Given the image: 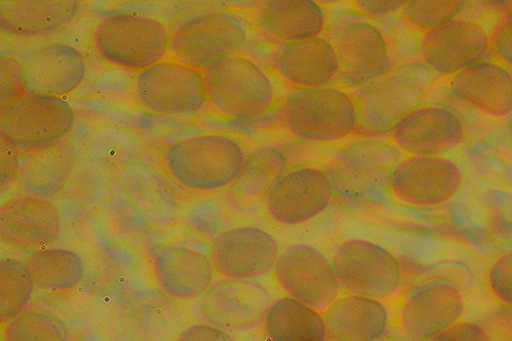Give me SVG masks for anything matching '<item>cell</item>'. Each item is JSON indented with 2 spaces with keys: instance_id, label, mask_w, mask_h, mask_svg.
Returning <instances> with one entry per match:
<instances>
[{
  "instance_id": "cell-1",
  "label": "cell",
  "mask_w": 512,
  "mask_h": 341,
  "mask_svg": "<svg viewBox=\"0 0 512 341\" xmlns=\"http://www.w3.org/2000/svg\"><path fill=\"white\" fill-rule=\"evenodd\" d=\"M240 134L209 131L171 142L161 164L168 177L183 190L208 195L229 190L238 180L250 153Z\"/></svg>"
},
{
  "instance_id": "cell-2",
  "label": "cell",
  "mask_w": 512,
  "mask_h": 341,
  "mask_svg": "<svg viewBox=\"0 0 512 341\" xmlns=\"http://www.w3.org/2000/svg\"><path fill=\"white\" fill-rule=\"evenodd\" d=\"M203 74L210 109L224 120L248 122L268 117L278 111L288 93L276 72L242 54L218 62Z\"/></svg>"
},
{
  "instance_id": "cell-3",
  "label": "cell",
  "mask_w": 512,
  "mask_h": 341,
  "mask_svg": "<svg viewBox=\"0 0 512 341\" xmlns=\"http://www.w3.org/2000/svg\"><path fill=\"white\" fill-rule=\"evenodd\" d=\"M278 121L292 138L316 144L340 143L358 132L355 97L340 86L288 91L280 103Z\"/></svg>"
},
{
  "instance_id": "cell-4",
  "label": "cell",
  "mask_w": 512,
  "mask_h": 341,
  "mask_svg": "<svg viewBox=\"0 0 512 341\" xmlns=\"http://www.w3.org/2000/svg\"><path fill=\"white\" fill-rule=\"evenodd\" d=\"M434 76L426 66L406 65L354 91L357 136H389L409 113L424 105Z\"/></svg>"
},
{
  "instance_id": "cell-5",
  "label": "cell",
  "mask_w": 512,
  "mask_h": 341,
  "mask_svg": "<svg viewBox=\"0 0 512 341\" xmlns=\"http://www.w3.org/2000/svg\"><path fill=\"white\" fill-rule=\"evenodd\" d=\"M172 33L160 19L143 15L112 14L92 31V45L108 64L142 71L169 58Z\"/></svg>"
},
{
  "instance_id": "cell-6",
  "label": "cell",
  "mask_w": 512,
  "mask_h": 341,
  "mask_svg": "<svg viewBox=\"0 0 512 341\" xmlns=\"http://www.w3.org/2000/svg\"><path fill=\"white\" fill-rule=\"evenodd\" d=\"M248 39L249 26L240 15L210 10L184 20L173 30L169 57L203 71L241 55Z\"/></svg>"
},
{
  "instance_id": "cell-7",
  "label": "cell",
  "mask_w": 512,
  "mask_h": 341,
  "mask_svg": "<svg viewBox=\"0 0 512 341\" xmlns=\"http://www.w3.org/2000/svg\"><path fill=\"white\" fill-rule=\"evenodd\" d=\"M138 105L161 117H196L209 106L203 71L172 58L138 72L133 82Z\"/></svg>"
},
{
  "instance_id": "cell-8",
  "label": "cell",
  "mask_w": 512,
  "mask_h": 341,
  "mask_svg": "<svg viewBox=\"0 0 512 341\" xmlns=\"http://www.w3.org/2000/svg\"><path fill=\"white\" fill-rule=\"evenodd\" d=\"M460 164L447 157L404 155L385 186L389 198L412 209H435L452 202L463 188Z\"/></svg>"
},
{
  "instance_id": "cell-9",
  "label": "cell",
  "mask_w": 512,
  "mask_h": 341,
  "mask_svg": "<svg viewBox=\"0 0 512 341\" xmlns=\"http://www.w3.org/2000/svg\"><path fill=\"white\" fill-rule=\"evenodd\" d=\"M76 122L65 98L26 95L6 103L0 115L3 142L27 152L64 140Z\"/></svg>"
},
{
  "instance_id": "cell-10",
  "label": "cell",
  "mask_w": 512,
  "mask_h": 341,
  "mask_svg": "<svg viewBox=\"0 0 512 341\" xmlns=\"http://www.w3.org/2000/svg\"><path fill=\"white\" fill-rule=\"evenodd\" d=\"M403 157L389 140L360 137L334 151L324 169L337 196L356 200L386 186L389 175Z\"/></svg>"
},
{
  "instance_id": "cell-11",
  "label": "cell",
  "mask_w": 512,
  "mask_h": 341,
  "mask_svg": "<svg viewBox=\"0 0 512 341\" xmlns=\"http://www.w3.org/2000/svg\"><path fill=\"white\" fill-rule=\"evenodd\" d=\"M332 262L342 288L352 295L382 302L401 289V262L381 244L364 239L345 240L337 245Z\"/></svg>"
},
{
  "instance_id": "cell-12",
  "label": "cell",
  "mask_w": 512,
  "mask_h": 341,
  "mask_svg": "<svg viewBox=\"0 0 512 341\" xmlns=\"http://www.w3.org/2000/svg\"><path fill=\"white\" fill-rule=\"evenodd\" d=\"M273 273L286 295L321 313L341 296L333 262L314 245L294 243L283 248Z\"/></svg>"
},
{
  "instance_id": "cell-13",
  "label": "cell",
  "mask_w": 512,
  "mask_h": 341,
  "mask_svg": "<svg viewBox=\"0 0 512 341\" xmlns=\"http://www.w3.org/2000/svg\"><path fill=\"white\" fill-rule=\"evenodd\" d=\"M271 305V295L262 284L222 278L194 301L192 310L200 323L233 333L262 325Z\"/></svg>"
},
{
  "instance_id": "cell-14",
  "label": "cell",
  "mask_w": 512,
  "mask_h": 341,
  "mask_svg": "<svg viewBox=\"0 0 512 341\" xmlns=\"http://www.w3.org/2000/svg\"><path fill=\"white\" fill-rule=\"evenodd\" d=\"M329 174L319 165H296L285 171L264 204V211L276 224L298 226L309 223L329 210L335 199Z\"/></svg>"
},
{
  "instance_id": "cell-15",
  "label": "cell",
  "mask_w": 512,
  "mask_h": 341,
  "mask_svg": "<svg viewBox=\"0 0 512 341\" xmlns=\"http://www.w3.org/2000/svg\"><path fill=\"white\" fill-rule=\"evenodd\" d=\"M418 46L430 71L452 78L483 61L491 50V34L477 20L458 17L423 33Z\"/></svg>"
},
{
  "instance_id": "cell-16",
  "label": "cell",
  "mask_w": 512,
  "mask_h": 341,
  "mask_svg": "<svg viewBox=\"0 0 512 341\" xmlns=\"http://www.w3.org/2000/svg\"><path fill=\"white\" fill-rule=\"evenodd\" d=\"M281 247L275 236L254 225L221 232L210 247L215 273L222 278L253 281L274 271Z\"/></svg>"
},
{
  "instance_id": "cell-17",
  "label": "cell",
  "mask_w": 512,
  "mask_h": 341,
  "mask_svg": "<svg viewBox=\"0 0 512 341\" xmlns=\"http://www.w3.org/2000/svg\"><path fill=\"white\" fill-rule=\"evenodd\" d=\"M388 138L404 155L440 157L462 147L467 130L454 110L424 103L409 113Z\"/></svg>"
},
{
  "instance_id": "cell-18",
  "label": "cell",
  "mask_w": 512,
  "mask_h": 341,
  "mask_svg": "<svg viewBox=\"0 0 512 341\" xmlns=\"http://www.w3.org/2000/svg\"><path fill=\"white\" fill-rule=\"evenodd\" d=\"M333 43L340 60V79L347 88L371 84L394 69L389 40L380 27L367 20L345 24Z\"/></svg>"
},
{
  "instance_id": "cell-19",
  "label": "cell",
  "mask_w": 512,
  "mask_h": 341,
  "mask_svg": "<svg viewBox=\"0 0 512 341\" xmlns=\"http://www.w3.org/2000/svg\"><path fill=\"white\" fill-rule=\"evenodd\" d=\"M18 62L28 95L68 97L83 85L87 75L83 51L64 43L37 46Z\"/></svg>"
},
{
  "instance_id": "cell-20",
  "label": "cell",
  "mask_w": 512,
  "mask_h": 341,
  "mask_svg": "<svg viewBox=\"0 0 512 341\" xmlns=\"http://www.w3.org/2000/svg\"><path fill=\"white\" fill-rule=\"evenodd\" d=\"M465 296L452 283L436 282L415 289L398 309L399 328L417 341L442 334L464 317Z\"/></svg>"
},
{
  "instance_id": "cell-21",
  "label": "cell",
  "mask_w": 512,
  "mask_h": 341,
  "mask_svg": "<svg viewBox=\"0 0 512 341\" xmlns=\"http://www.w3.org/2000/svg\"><path fill=\"white\" fill-rule=\"evenodd\" d=\"M63 230L58 206L40 196H16L0 208V235L20 250H43L55 244Z\"/></svg>"
},
{
  "instance_id": "cell-22",
  "label": "cell",
  "mask_w": 512,
  "mask_h": 341,
  "mask_svg": "<svg viewBox=\"0 0 512 341\" xmlns=\"http://www.w3.org/2000/svg\"><path fill=\"white\" fill-rule=\"evenodd\" d=\"M152 274L161 291L181 302H193L213 284L210 256L197 248L170 244L152 256Z\"/></svg>"
},
{
  "instance_id": "cell-23",
  "label": "cell",
  "mask_w": 512,
  "mask_h": 341,
  "mask_svg": "<svg viewBox=\"0 0 512 341\" xmlns=\"http://www.w3.org/2000/svg\"><path fill=\"white\" fill-rule=\"evenodd\" d=\"M274 69L294 88L334 86L341 72L335 45L324 35L281 45L274 56Z\"/></svg>"
},
{
  "instance_id": "cell-24",
  "label": "cell",
  "mask_w": 512,
  "mask_h": 341,
  "mask_svg": "<svg viewBox=\"0 0 512 341\" xmlns=\"http://www.w3.org/2000/svg\"><path fill=\"white\" fill-rule=\"evenodd\" d=\"M450 96L494 119L512 115V71L500 62L480 61L450 78Z\"/></svg>"
},
{
  "instance_id": "cell-25",
  "label": "cell",
  "mask_w": 512,
  "mask_h": 341,
  "mask_svg": "<svg viewBox=\"0 0 512 341\" xmlns=\"http://www.w3.org/2000/svg\"><path fill=\"white\" fill-rule=\"evenodd\" d=\"M255 25L264 36L283 45L323 36L329 14L314 0H270L256 9Z\"/></svg>"
},
{
  "instance_id": "cell-26",
  "label": "cell",
  "mask_w": 512,
  "mask_h": 341,
  "mask_svg": "<svg viewBox=\"0 0 512 341\" xmlns=\"http://www.w3.org/2000/svg\"><path fill=\"white\" fill-rule=\"evenodd\" d=\"M289 158L278 147L263 146L251 150L237 181L227 193L235 213L252 214L264 208L276 182L288 170Z\"/></svg>"
},
{
  "instance_id": "cell-27",
  "label": "cell",
  "mask_w": 512,
  "mask_h": 341,
  "mask_svg": "<svg viewBox=\"0 0 512 341\" xmlns=\"http://www.w3.org/2000/svg\"><path fill=\"white\" fill-rule=\"evenodd\" d=\"M323 316L327 335L333 341H377L389 325L383 302L352 294L337 298Z\"/></svg>"
},
{
  "instance_id": "cell-28",
  "label": "cell",
  "mask_w": 512,
  "mask_h": 341,
  "mask_svg": "<svg viewBox=\"0 0 512 341\" xmlns=\"http://www.w3.org/2000/svg\"><path fill=\"white\" fill-rule=\"evenodd\" d=\"M80 7L77 0H2L0 27L10 36H43L73 22Z\"/></svg>"
},
{
  "instance_id": "cell-29",
  "label": "cell",
  "mask_w": 512,
  "mask_h": 341,
  "mask_svg": "<svg viewBox=\"0 0 512 341\" xmlns=\"http://www.w3.org/2000/svg\"><path fill=\"white\" fill-rule=\"evenodd\" d=\"M74 169L75 149L65 139L23 152L18 161L19 178L25 190L45 199L65 190Z\"/></svg>"
},
{
  "instance_id": "cell-30",
  "label": "cell",
  "mask_w": 512,
  "mask_h": 341,
  "mask_svg": "<svg viewBox=\"0 0 512 341\" xmlns=\"http://www.w3.org/2000/svg\"><path fill=\"white\" fill-rule=\"evenodd\" d=\"M268 341H326L323 313L285 296L272 303L264 320Z\"/></svg>"
},
{
  "instance_id": "cell-31",
  "label": "cell",
  "mask_w": 512,
  "mask_h": 341,
  "mask_svg": "<svg viewBox=\"0 0 512 341\" xmlns=\"http://www.w3.org/2000/svg\"><path fill=\"white\" fill-rule=\"evenodd\" d=\"M27 264L36 288L61 293L76 288L85 275L83 257L69 248L47 247L34 251Z\"/></svg>"
},
{
  "instance_id": "cell-32",
  "label": "cell",
  "mask_w": 512,
  "mask_h": 341,
  "mask_svg": "<svg viewBox=\"0 0 512 341\" xmlns=\"http://www.w3.org/2000/svg\"><path fill=\"white\" fill-rule=\"evenodd\" d=\"M4 341H74L73 334L54 313L44 308H27L3 329Z\"/></svg>"
},
{
  "instance_id": "cell-33",
  "label": "cell",
  "mask_w": 512,
  "mask_h": 341,
  "mask_svg": "<svg viewBox=\"0 0 512 341\" xmlns=\"http://www.w3.org/2000/svg\"><path fill=\"white\" fill-rule=\"evenodd\" d=\"M35 288L27 262L4 258L0 263V316L4 324L27 309Z\"/></svg>"
},
{
  "instance_id": "cell-34",
  "label": "cell",
  "mask_w": 512,
  "mask_h": 341,
  "mask_svg": "<svg viewBox=\"0 0 512 341\" xmlns=\"http://www.w3.org/2000/svg\"><path fill=\"white\" fill-rule=\"evenodd\" d=\"M467 4L466 0H412L402 13L406 24L423 34L458 18Z\"/></svg>"
},
{
  "instance_id": "cell-35",
  "label": "cell",
  "mask_w": 512,
  "mask_h": 341,
  "mask_svg": "<svg viewBox=\"0 0 512 341\" xmlns=\"http://www.w3.org/2000/svg\"><path fill=\"white\" fill-rule=\"evenodd\" d=\"M476 203L486 229L497 239L512 242V190L490 188L481 191Z\"/></svg>"
},
{
  "instance_id": "cell-36",
  "label": "cell",
  "mask_w": 512,
  "mask_h": 341,
  "mask_svg": "<svg viewBox=\"0 0 512 341\" xmlns=\"http://www.w3.org/2000/svg\"><path fill=\"white\" fill-rule=\"evenodd\" d=\"M487 283L497 301L512 308V250L499 254L490 264Z\"/></svg>"
},
{
  "instance_id": "cell-37",
  "label": "cell",
  "mask_w": 512,
  "mask_h": 341,
  "mask_svg": "<svg viewBox=\"0 0 512 341\" xmlns=\"http://www.w3.org/2000/svg\"><path fill=\"white\" fill-rule=\"evenodd\" d=\"M427 341H494L489 330L483 324L473 320H460L454 326L448 328Z\"/></svg>"
},
{
  "instance_id": "cell-38",
  "label": "cell",
  "mask_w": 512,
  "mask_h": 341,
  "mask_svg": "<svg viewBox=\"0 0 512 341\" xmlns=\"http://www.w3.org/2000/svg\"><path fill=\"white\" fill-rule=\"evenodd\" d=\"M491 49L500 60V64L512 68V20L500 23L491 34Z\"/></svg>"
},
{
  "instance_id": "cell-39",
  "label": "cell",
  "mask_w": 512,
  "mask_h": 341,
  "mask_svg": "<svg viewBox=\"0 0 512 341\" xmlns=\"http://www.w3.org/2000/svg\"><path fill=\"white\" fill-rule=\"evenodd\" d=\"M406 4V0H356L352 3L357 12L373 18L401 12Z\"/></svg>"
},
{
  "instance_id": "cell-40",
  "label": "cell",
  "mask_w": 512,
  "mask_h": 341,
  "mask_svg": "<svg viewBox=\"0 0 512 341\" xmlns=\"http://www.w3.org/2000/svg\"><path fill=\"white\" fill-rule=\"evenodd\" d=\"M174 341H238L228 332L211 325L199 323L183 329Z\"/></svg>"
},
{
  "instance_id": "cell-41",
  "label": "cell",
  "mask_w": 512,
  "mask_h": 341,
  "mask_svg": "<svg viewBox=\"0 0 512 341\" xmlns=\"http://www.w3.org/2000/svg\"><path fill=\"white\" fill-rule=\"evenodd\" d=\"M377 341H417L416 339L409 337L404 332H391L386 333L381 339Z\"/></svg>"
},
{
  "instance_id": "cell-42",
  "label": "cell",
  "mask_w": 512,
  "mask_h": 341,
  "mask_svg": "<svg viewBox=\"0 0 512 341\" xmlns=\"http://www.w3.org/2000/svg\"><path fill=\"white\" fill-rule=\"evenodd\" d=\"M505 10H506V14H507V19H511L512 20V2H507L505 3Z\"/></svg>"
},
{
  "instance_id": "cell-43",
  "label": "cell",
  "mask_w": 512,
  "mask_h": 341,
  "mask_svg": "<svg viewBox=\"0 0 512 341\" xmlns=\"http://www.w3.org/2000/svg\"><path fill=\"white\" fill-rule=\"evenodd\" d=\"M509 141H510V148H511V151H512V124H511V128H510V131H509Z\"/></svg>"
}]
</instances>
